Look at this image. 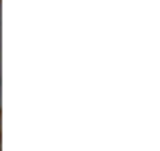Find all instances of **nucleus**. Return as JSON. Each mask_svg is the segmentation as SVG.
Returning a JSON list of instances; mask_svg holds the SVG:
<instances>
[]
</instances>
